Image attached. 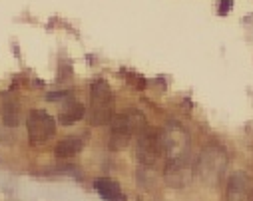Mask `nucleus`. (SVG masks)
<instances>
[{
    "mask_svg": "<svg viewBox=\"0 0 253 201\" xmlns=\"http://www.w3.org/2000/svg\"><path fill=\"white\" fill-rule=\"evenodd\" d=\"M26 127H28V140L30 144H46L48 140L54 138L56 133V120L44 112V110H32L28 114V120H26Z\"/></svg>",
    "mask_w": 253,
    "mask_h": 201,
    "instance_id": "20e7f679",
    "label": "nucleus"
},
{
    "mask_svg": "<svg viewBox=\"0 0 253 201\" xmlns=\"http://www.w3.org/2000/svg\"><path fill=\"white\" fill-rule=\"evenodd\" d=\"M160 156H164V144H162V133L156 127H144L138 133V144H136V158L144 165H154Z\"/></svg>",
    "mask_w": 253,
    "mask_h": 201,
    "instance_id": "7ed1b4c3",
    "label": "nucleus"
},
{
    "mask_svg": "<svg viewBox=\"0 0 253 201\" xmlns=\"http://www.w3.org/2000/svg\"><path fill=\"white\" fill-rule=\"evenodd\" d=\"M114 116V94L106 80H96L90 88V121L104 125Z\"/></svg>",
    "mask_w": 253,
    "mask_h": 201,
    "instance_id": "f03ea898",
    "label": "nucleus"
},
{
    "mask_svg": "<svg viewBox=\"0 0 253 201\" xmlns=\"http://www.w3.org/2000/svg\"><path fill=\"white\" fill-rule=\"evenodd\" d=\"M82 148H84V142H82V138H76V136H68V138L60 140V142L56 144V150H54V154H56V158H58V160H70V158L78 156V154L82 152Z\"/></svg>",
    "mask_w": 253,
    "mask_h": 201,
    "instance_id": "9d476101",
    "label": "nucleus"
},
{
    "mask_svg": "<svg viewBox=\"0 0 253 201\" xmlns=\"http://www.w3.org/2000/svg\"><path fill=\"white\" fill-rule=\"evenodd\" d=\"M229 10H231V2H229V0H225V2H221L219 12H221V14H225V12H229Z\"/></svg>",
    "mask_w": 253,
    "mask_h": 201,
    "instance_id": "ddd939ff",
    "label": "nucleus"
},
{
    "mask_svg": "<svg viewBox=\"0 0 253 201\" xmlns=\"http://www.w3.org/2000/svg\"><path fill=\"white\" fill-rule=\"evenodd\" d=\"M162 133V144H164V154L169 156V160H175V158H183L185 152H187V144H189V138L187 133L183 131L181 125L177 123H171L168 125Z\"/></svg>",
    "mask_w": 253,
    "mask_h": 201,
    "instance_id": "39448f33",
    "label": "nucleus"
},
{
    "mask_svg": "<svg viewBox=\"0 0 253 201\" xmlns=\"http://www.w3.org/2000/svg\"><path fill=\"white\" fill-rule=\"evenodd\" d=\"M84 116H86V110H84V106H82L80 102H70V104H68L64 110L60 112V116H58V121H60L62 125H72V123L80 121Z\"/></svg>",
    "mask_w": 253,
    "mask_h": 201,
    "instance_id": "9b49d317",
    "label": "nucleus"
},
{
    "mask_svg": "<svg viewBox=\"0 0 253 201\" xmlns=\"http://www.w3.org/2000/svg\"><path fill=\"white\" fill-rule=\"evenodd\" d=\"M110 150L120 152L132 142L136 133L146 127V118L136 110H126L110 120Z\"/></svg>",
    "mask_w": 253,
    "mask_h": 201,
    "instance_id": "f257e3e1",
    "label": "nucleus"
},
{
    "mask_svg": "<svg viewBox=\"0 0 253 201\" xmlns=\"http://www.w3.org/2000/svg\"><path fill=\"white\" fill-rule=\"evenodd\" d=\"M4 121L8 125H16L18 123V106L14 100H4V114H2Z\"/></svg>",
    "mask_w": 253,
    "mask_h": 201,
    "instance_id": "f8f14e48",
    "label": "nucleus"
},
{
    "mask_svg": "<svg viewBox=\"0 0 253 201\" xmlns=\"http://www.w3.org/2000/svg\"><path fill=\"white\" fill-rule=\"evenodd\" d=\"M215 148H211L210 152H206V156L200 161V169L206 177H217V173H221V169H225V154L221 150H217V156H213Z\"/></svg>",
    "mask_w": 253,
    "mask_h": 201,
    "instance_id": "6e6552de",
    "label": "nucleus"
},
{
    "mask_svg": "<svg viewBox=\"0 0 253 201\" xmlns=\"http://www.w3.org/2000/svg\"><path fill=\"white\" fill-rule=\"evenodd\" d=\"M94 189L104 201H126V195H124L122 187L110 177H98L94 181Z\"/></svg>",
    "mask_w": 253,
    "mask_h": 201,
    "instance_id": "1a4fd4ad",
    "label": "nucleus"
},
{
    "mask_svg": "<svg viewBox=\"0 0 253 201\" xmlns=\"http://www.w3.org/2000/svg\"><path fill=\"white\" fill-rule=\"evenodd\" d=\"M166 179L173 187H183L189 179H192V167H189V163L185 161V158L169 160V163L166 167Z\"/></svg>",
    "mask_w": 253,
    "mask_h": 201,
    "instance_id": "423d86ee",
    "label": "nucleus"
},
{
    "mask_svg": "<svg viewBox=\"0 0 253 201\" xmlns=\"http://www.w3.org/2000/svg\"><path fill=\"white\" fill-rule=\"evenodd\" d=\"M253 195V183L245 173L231 175L227 183V201H249Z\"/></svg>",
    "mask_w": 253,
    "mask_h": 201,
    "instance_id": "0eeeda50",
    "label": "nucleus"
}]
</instances>
